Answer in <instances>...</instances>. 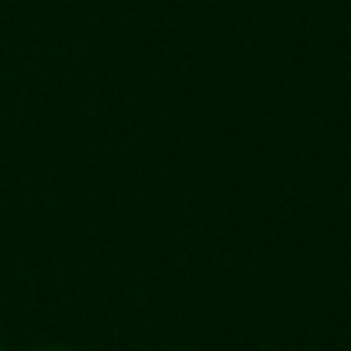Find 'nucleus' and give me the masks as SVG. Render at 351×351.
I'll list each match as a JSON object with an SVG mask.
<instances>
[{
  "instance_id": "obj_1",
  "label": "nucleus",
  "mask_w": 351,
  "mask_h": 351,
  "mask_svg": "<svg viewBox=\"0 0 351 351\" xmlns=\"http://www.w3.org/2000/svg\"><path fill=\"white\" fill-rule=\"evenodd\" d=\"M0 351H4V348H0Z\"/></svg>"
}]
</instances>
